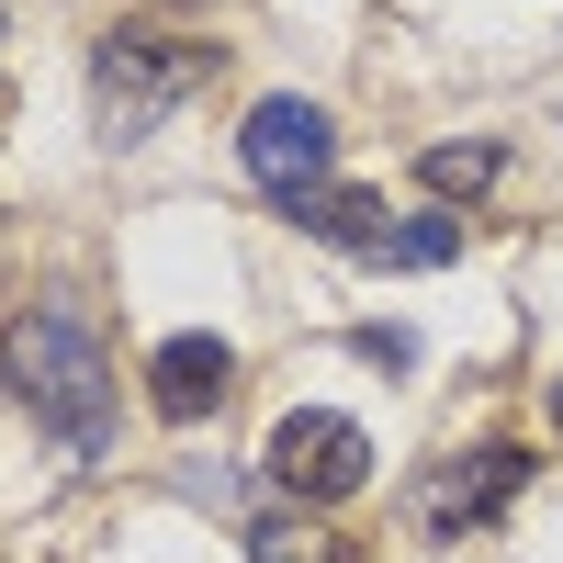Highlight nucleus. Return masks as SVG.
Masks as SVG:
<instances>
[{
    "label": "nucleus",
    "instance_id": "nucleus-9",
    "mask_svg": "<svg viewBox=\"0 0 563 563\" xmlns=\"http://www.w3.org/2000/svg\"><path fill=\"white\" fill-rule=\"evenodd\" d=\"M496 169H507L496 135H462V147H429V158H417V180H429V192H485Z\"/></svg>",
    "mask_w": 563,
    "mask_h": 563
},
{
    "label": "nucleus",
    "instance_id": "nucleus-3",
    "mask_svg": "<svg viewBox=\"0 0 563 563\" xmlns=\"http://www.w3.org/2000/svg\"><path fill=\"white\" fill-rule=\"evenodd\" d=\"M271 485L294 507H339L350 485H372V440L350 429V417H327V406H294L271 429Z\"/></svg>",
    "mask_w": 563,
    "mask_h": 563
},
{
    "label": "nucleus",
    "instance_id": "nucleus-7",
    "mask_svg": "<svg viewBox=\"0 0 563 563\" xmlns=\"http://www.w3.org/2000/svg\"><path fill=\"white\" fill-rule=\"evenodd\" d=\"M294 214L316 225V238H327V249H361V260H372V249H384V203H372V192H305Z\"/></svg>",
    "mask_w": 563,
    "mask_h": 563
},
{
    "label": "nucleus",
    "instance_id": "nucleus-5",
    "mask_svg": "<svg viewBox=\"0 0 563 563\" xmlns=\"http://www.w3.org/2000/svg\"><path fill=\"white\" fill-rule=\"evenodd\" d=\"M519 485H530V451H519V440H485V451H462V462H440V474L417 485V530H429V541H462L474 519H496Z\"/></svg>",
    "mask_w": 563,
    "mask_h": 563
},
{
    "label": "nucleus",
    "instance_id": "nucleus-12",
    "mask_svg": "<svg viewBox=\"0 0 563 563\" xmlns=\"http://www.w3.org/2000/svg\"><path fill=\"white\" fill-rule=\"evenodd\" d=\"M552 429H563V384H552Z\"/></svg>",
    "mask_w": 563,
    "mask_h": 563
},
{
    "label": "nucleus",
    "instance_id": "nucleus-11",
    "mask_svg": "<svg viewBox=\"0 0 563 563\" xmlns=\"http://www.w3.org/2000/svg\"><path fill=\"white\" fill-rule=\"evenodd\" d=\"M361 361H384V372H406L417 350H406V327H361Z\"/></svg>",
    "mask_w": 563,
    "mask_h": 563
},
{
    "label": "nucleus",
    "instance_id": "nucleus-6",
    "mask_svg": "<svg viewBox=\"0 0 563 563\" xmlns=\"http://www.w3.org/2000/svg\"><path fill=\"white\" fill-rule=\"evenodd\" d=\"M147 395H158L169 429H192V417H214L225 395H238V350H225V339H169L147 361Z\"/></svg>",
    "mask_w": 563,
    "mask_h": 563
},
{
    "label": "nucleus",
    "instance_id": "nucleus-1",
    "mask_svg": "<svg viewBox=\"0 0 563 563\" xmlns=\"http://www.w3.org/2000/svg\"><path fill=\"white\" fill-rule=\"evenodd\" d=\"M0 395H12L45 440H68V451L113 440V361H102V339H90L68 305H34L12 339H0Z\"/></svg>",
    "mask_w": 563,
    "mask_h": 563
},
{
    "label": "nucleus",
    "instance_id": "nucleus-2",
    "mask_svg": "<svg viewBox=\"0 0 563 563\" xmlns=\"http://www.w3.org/2000/svg\"><path fill=\"white\" fill-rule=\"evenodd\" d=\"M214 68V45H158V34H102V57H90V113H102V135L124 147V135H147L180 90H192Z\"/></svg>",
    "mask_w": 563,
    "mask_h": 563
},
{
    "label": "nucleus",
    "instance_id": "nucleus-4",
    "mask_svg": "<svg viewBox=\"0 0 563 563\" xmlns=\"http://www.w3.org/2000/svg\"><path fill=\"white\" fill-rule=\"evenodd\" d=\"M238 158H249V180L260 192H282V203H305V192H327V158H339V124H327L316 102H260L249 124H238Z\"/></svg>",
    "mask_w": 563,
    "mask_h": 563
},
{
    "label": "nucleus",
    "instance_id": "nucleus-8",
    "mask_svg": "<svg viewBox=\"0 0 563 563\" xmlns=\"http://www.w3.org/2000/svg\"><path fill=\"white\" fill-rule=\"evenodd\" d=\"M249 552H260V563H350V541H339V530L282 519V507H271V519H249Z\"/></svg>",
    "mask_w": 563,
    "mask_h": 563
},
{
    "label": "nucleus",
    "instance_id": "nucleus-10",
    "mask_svg": "<svg viewBox=\"0 0 563 563\" xmlns=\"http://www.w3.org/2000/svg\"><path fill=\"white\" fill-rule=\"evenodd\" d=\"M384 271H440V260H462V225L451 214H417V225H384V249H372Z\"/></svg>",
    "mask_w": 563,
    "mask_h": 563
}]
</instances>
